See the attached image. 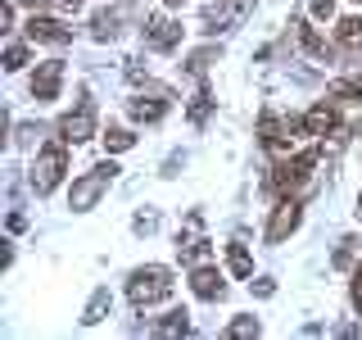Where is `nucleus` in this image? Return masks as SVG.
Instances as JSON below:
<instances>
[{"mask_svg": "<svg viewBox=\"0 0 362 340\" xmlns=\"http://www.w3.org/2000/svg\"><path fill=\"white\" fill-rule=\"evenodd\" d=\"M245 14H249V0H218V5H209L199 14V23H204V32L218 37V32H226L231 23H240Z\"/></svg>", "mask_w": 362, "mask_h": 340, "instance_id": "nucleus-7", "label": "nucleus"}, {"mask_svg": "<svg viewBox=\"0 0 362 340\" xmlns=\"http://www.w3.org/2000/svg\"><path fill=\"white\" fill-rule=\"evenodd\" d=\"M226 264H231L235 277H254V259H249V249H245L240 241H231V245H226Z\"/></svg>", "mask_w": 362, "mask_h": 340, "instance_id": "nucleus-20", "label": "nucleus"}, {"mask_svg": "<svg viewBox=\"0 0 362 340\" xmlns=\"http://www.w3.org/2000/svg\"><path fill=\"white\" fill-rule=\"evenodd\" d=\"M258 332H263L258 317H235V322L226 327V336H231V340H245V336H258Z\"/></svg>", "mask_w": 362, "mask_h": 340, "instance_id": "nucleus-25", "label": "nucleus"}, {"mask_svg": "<svg viewBox=\"0 0 362 340\" xmlns=\"http://www.w3.org/2000/svg\"><path fill=\"white\" fill-rule=\"evenodd\" d=\"M136 232H154V213H141V218H136Z\"/></svg>", "mask_w": 362, "mask_h": 340, "instance_id": "nucleus-32", "label": "nucleus"}, {"mask_svg": "<svg viewBox=\"0 0 362 340\" xmlns=\"http://www.w3.org/2000/svg\"><path fill=\"white\" fill-rule=\"evenodd\" d=\"M354 309L362 313V281H354Z\"/></svg>", "mask_w": 362, "mask_h": 340, "instance_id": "nucleus-35", "label": "nucleus"}, {"mask_svg": "<svg viewBox=\"0 0 362 340\" xmlns=\"http://www.w3.org/2000/svg\"><path fill=\"white\" fill-rule=\"evenodd\" d=\"M59 136H64L68 145L90 141V136H95V105H90V100H82L73 113H64V118H59Z\"/></svg>", "mask_w": 362, "mask_h": 340, "instance_id": "nucleus-6", "label": "nucleus"}, {"mask_svg": "<svg viewBox=\"0 0 362 340\" xmlns=\"http://www.w3.org/2000/svg\"><path fill=\"white\" fill-rule=\"evenodd\" d=\"M358 5H362V0H358Z\"/></svg>", "mask_w": 362, "mask_h": 340, "instance_id": "nucleus-39", "label": "nucleus"}, {"mask_svg": "<svg viewBox=\"0 0 362 340\" xmlns=\"http://www.w3.org/2000/svg\"><path fill=\"white\" fill-rule=\"evenodd\" d=\"M358 218H362V196H358Z\"/></svg>", "mask_w": 362, "mask_h": 340, "instance_id": "nucleus-37", "label": "nucleus"}, {"mask_svg": "<svg viewBox=\"0 0 362 340\" xmlns=\"http://www.w3.org/2000/svg\"><path fill=\"white\" fill-rule=\"evenodd\" d=\"M177 41H181V23L163 18V14L145 18V45H150V50H173Z\"/></svg>", "mask_w": 362, "mask_h": 340, "instance_id": "nucleus-10", "label": "nucleus"}, {"mask_svg": "<svg viewBox=\"0 0 362 340\" xmlns=\"http://www.w3.org/2000/svg\"><path fill=\"white\" fill-rule=\"evenodd\" d=\"M127 113H132L136 123H158L168 113V96H158V100H132Z\"/></svg>", "mask_w": 362, "mask_h": 340, "instance_id": "nucleus-18", "label": "nucleus"}, {"mask_svg": "<svg viewBox=\"0 0 362 340\" xmlns=\"http://www.w3.org/2000/svg\"><path fill=\"white\" fill-rule=\"evenodd\" d=\"M190 290H195L199 295V300H222V295H226V281H222V272L218 268H209V264H204V268H195V272H190Z\"/></svg>", "mask_w": 362, "mask_h": 340, "instance_id": "nucleus-13", "label": "nucleus"}, {"mask_svg": "<svg viewBox=\"0 0 362 340\" xmlns=\"http://www.w3.org/2000/svg\"><path fill=\"white\" fill-rule=\"evenodd\" d=\"M109 304H113V295L100 286L95 295H90V304H86V313H82V322L86 327H95V322H105V313H109Z\"/></svg>", "mask_w": 362, "mask_h": 340, "instance_id": "nucleus-22", "label": "nucleus"}, {"mask_svg": "<svg viewBox=\"0 0 362 340\" xmlns=\"http://www.w3.org/2000/svg\"><path fill=\"white\" fill-rule=\"evenodd\" d=\"M18 5H28V9H45V5H54V0H18Z\"/></svg>", "mask_w": 362, "mask_h": 340, "instance_id": "nucleus-34", "label": "nucleus"}, {"mask_svg": "<svg viewBox=\"0 0 362 340\" xmlns=\"http://www.w3.org/2000/svg\"><path fill=\"white\" fill-rule=\"evenodd\" d=\"M59 82H64V60H45L37 73H32V100L37 105H50L59 96Z\"/></svg>", "mask_w": 362, "mask_h": 340, "instance_id": "nucleus-9", "label": "nucleus"}, {"mask_svg": "<svg viewBox=\"0 0 362 340\" xmlns=\"http://www.w3.org/2000/svg\"><path fill=\"white\" fill-rule=\"evenodd\" d=\"M335 128H339L335 105H313L308 113H303V132H308V136H331Z\"/></svg>", "mask_w": 362, "mask_h": 340, "instance_id": "nucleus-15", "label": "nucleus"}, {"mask_svg": "<svg viewBox=\"0 0 362 340\" xmlns=\"http://www.w3.org/2000/svg\"><path fill=\"white\" fill-rule=\"evenodd\" d=\"M23 64H28V45H18V41L5 45V68H9V73H18Z\"/></svg>", "mask_w": 362, "mask_h": 340, "instance_id": "nucleus-26", "label": "nucleus"}, {"mask_svg": "<svg viewBox=\"0 0 362 340\" xmlns=\"http://www.w3.org/2000/svg\"><path fill=\"white\" fill-rule=\"evenodd\" d=\"M335 45H339V50H362V14L339 18V28H335Z\"/></svg>", "mask_w": 362, "mask_h": 340, "instance_id": "nucleus-17", "label": "nucleus"}, {"mask_svg": "<svg viewBox=\"0 0 362 340\" xmlns=\"http://www.w3.org/2000/svg\"><path fill=\"white\" fill-rule=\"evenodd\" d=\"M303 128V118L294 123V118H276V113H263V123H258V141H263V150L272 154H290V145H294V132Z\"/></svg>", "mask_w": 362, "mask_h": 340, "instance_id": "nucleus-5", "label": "nucleus"}, {"mask_svg": "<svg viewBox=\"0 0 362 340\" xmlns=\"http://www.w3.org/2000/svg\"><path fill=\"white\" fill-rule=\"evenodd\" d=\"M326 100H335V105H358V100H362V73L331 82V91H326Z\"/></svg>", "mask_w": 362, "mask_h": 340, "instance_id": "nucleus-16", "label": "nucleus"}, {"mask_svg": "<svg viewBox=\"0 0 362 340\" xmlns=\"http://www.w3.org/2000/svg\"><path fill=\"white\" fill-rule=\"evenodd\" d=\"M290 28H294V37H299V45H303V50L313 55V60H322V64H331V60H335V45L326 41V37H322V32H317V28H308V23H303V18H294Z\"/></svg>", "mask_w": 362, "mask_h": 340, "instance_id": "nucleus-11", "label": "nucleus"}, {"mask_svg": "<svg viewBox=\"0 0 362 340\" xmlns=\"http://www.w3.org/2000/svg\"><path fill=\"white\" fill-rule=\"evenodd\" d=\"M0 28H14V0H5V5H0Z\"/></svg>", "mask_w": 362, "mask_h": 340, "instance_id": "nucleus-30", "label": "nucleus"}, {"mask_svg": "<svg viewBox=\"0 0 362 340\" xmlns=\"http://www.w3.org/2000/svg\"><path fill=\"white\" fill-rule=\"evenodd\" d=\"M150 332L154 336H186L190 332V313L186 309H173V313H163V322H154Z\"/></svg>", "mask_w": 362, "mask_h": 340, "instance_id": "nucleus-19", "label": "nucleus"}, {"mask_svg": "<svg viewBox=\"0 0 362 340\" xmlns=\"http://www.w3.org/2000/svg\"><path fill=\"white\" fill-rule=\"evenodd\" d=\"M349 264H354V241H344L335 249V268H349Z\"/></svg>", "mask_w": 362, "mask_h": 340, "instance_id": "nucleus-28", "label": "nucleus"}, {"mask_svg": "<svg viewBox=\"0 0 362 340\" xmlns=\"http://www.w3.org/2000/svg\"><path fill=\"white\" fill-rule=\"evenodd\" d=\"M113 177H118V164H109V159H105V164H95L90 173H82V177L73 181V191H68V209H73V213L95 209L100 196L109 191V181H113Z\"/></svg>", "mask_w": 362, "mask_h": 340, "instance_id": "nucleus-3", "label": "nucleus"}, {"mask_svg": "<svg viewBox=\"0 0 362 340\" xmlns=\"http://www.w3.org/2000/svg\"><path fill=\"white\" fill-rule=\"evenodd\" d=\"M249 286H254V295H263V300L276 295V281H272V277H258V281H249Z\"/></svg>", "mask_w": 362, "mask_h": 340, "instance_id": "nucleus-29", "label": "nucleus"}, {"mask_svg": "<svg viewBox=\"0 0 362 340\" xmlns=\"http://www.w3.org/2000/svg\"><path fill=\"white\" fill-rule=\"evenodd\" d=\"M213 60H218V45H204V50H195V55H190V73H204Z\"/></svg>", "mask_w": 362, "mask_h": 340, "instance_id": "nucleus-27", "label": "nucleus"}, {"mask_svg": "<svg viewBox=\"0 0 362 340\" xmlns=\"http://www.w3.org/2000/svg\"><path fill=\"white\" fill-rule=\"evenodd\" d=\"M177 259H181V264H199V259H209V241H204V236H186V241H177Z\"/></svg>", "mask_w": 362, "mask_h": 340, "instance_id": "nucleus-21", "label": "nucleus"}, {"mask_svg": "<svg viewBox=\"0 0 362 340\" xmlns=\"http://www.w3.org/2000/svg\"><path fill=\"white\" fill-rule=\"evenodd\" d=\"M354 281H362V264H358V268H354Z\"/></svg>", "mask_w": 362, "mask_h": 340, "instance_id": "nucleus-36", "label": "nucleus"}, {"mask_svg": "<svg viewBox=\"0 0 362 340\" xmlns=\"http://www.w3.org/2000/svg\"><path fill=\"white\" fill-rule=\"evenodd\" d=\"M317 159H322V145H313V150H299V154H290L286 164H276L272 168V177H267V191L272 196H294V191L308 181V173L317 168Z\"/></svg>", "mask_w": 362, "mask_h": 340, "instance_id": "nucleus-2", "label": "nucleus"}, {"mask_svg": "<svg viewBox=\"0 0 362 340\" xmlns=\"http://www.w3.org/2000/svg\"><path fill=\"white\" fill-rule=\"evenodd\" d=\"M132 145H136L132 132H122V128H109V132H105V150H109V154H122V150H132Z\"/></svg>", "mask_w": 362, "mask_h": 340, "instance_id": "nucleus-24", "label": "nucleus"}, {"mask_svg": "<svg viewBox=\"0 0 362 340\" xmlns=\"http://www.w3.org/2000/svg\"><path fill=\"white\" fill-rule=\"evenodd\" d=\"M127 14H136V9H127V5H118V9H100L95 18H90V37L95 41H113L122 32V18Z\"/></svg>", "mask_w": 362, "mask_h": 340, "instance_id": "nucleus-14", "label": "nucleus"}, {"mask_svg": "<svg viewBox=\"0 0 362 340\" xmlns=\"http://www.w3.org/2000/svg\"><path fill=\"white\" fill-rule=\"evenodd\" d=\"M173 272H168L163 264H150V268H136L132 272V281H127V300L136 304V309H150V304L158 300H168L173 295Z\"/></svg>", "mask_w": 362, "mask_h": 340, "instance_id": "nucleus-1", "label": "nucleus"}, {"mask_svg": "<svg viewBox=\"0 0 362 340\" xmlns=\"http://www.w3.org/2000/svg\"><path fill=\"white\" fill-rule=\"evenodd\" d=\"M59 9H64V14H77V9H82V0H59Z\"/></svg>", "mask_w": 362, "mask_h": 340, "instance_id": "nucleus-33", "label": "nucleus"}, {"mask_svg": "<svg viewBox=\"0 0 362 340\" xmlns=\"http://www.w3.org/2000/svg\"><path fill=\"white\" fill-rule=\"evenodd\" d=\"M64 173H68V141L59 136V141H50L37 154V164H32V191H37V196H50L64 181Z\"/></svg>", "mask_w": 362, "mask_h": 340, "instance_id": "nucleus-4", "label": "nucleus"}, {"mask_svg": "<svg viewBox=\"0 0 362 340\" xmlns=\"http://www.w3.org/2000/svg\"><path fill=\"white\" fill-rule=\"evenodd\" d=\"M28 37L41 41V45H68V41H73V32H68L64 23H54V18L32 14V18H28Z\"/></svg>", "mask_w": 362, "mask_h": 340, "instance_id": "nucleus-12", "label": "nucleus"}, {"mask_svg": "<svg viewBox=\"0 0 362 340\" xmlns=\"http://www.w3.org/2000/svg\"><path fill=\"white\" fill-rule=\"evenodd\" d=\"M299 218H303V204L294 200V196H286L276 204V209H272V222H267V245H281L286 241V236L294 232V227H299Z\"/></svg>", "mask_w": 362, "mask_h": 340, "instance_id": "nucleus-8", "label": "nucleus"}, {"mask_svg": "<svg viewBox=\"0 0 362 340\" xmlns=\"http://www.w3.org/2000/svg\"><path fill=\"white\" fill-rule=\"evenodd\" d=\"M168 5H186V0H168Z\"/></svg>", "mask_w": 362, "mask_h": 340, "instance_id": "nucleus-38", "label": "nucleus"}, {"mask_svg": "<svg viewBox=\"0 0 362 340\" xmlns=\"http://www.w3.org/2000/svg\"><path fill=\"white\" fill-rule=\"evenodd\" d=\"M209 113H213V91L199 86L195 100H190V123H195V128H204V123H209Z\"/></svg>", "mask_w": 362, "mask_h": 340, "instance_id": "nucleus-23", "label": "nucleus"}, {"mask_svg": "<svg viewBox=\"0 0 362 340\" xmlns=\"http://www.w3.org/2000/svg\"><path fill=\"white\" fill-rule=\"evenodd\" d=\"M313 14L317 18H331L335 14V0H313Z\"/></svg>", "mask_w": 362, "mask_h": 340, "instance_id": "nucleus-31", "label": "nucleus"}]
</instances>
